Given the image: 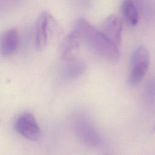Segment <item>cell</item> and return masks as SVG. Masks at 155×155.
<instances>
[{"label": "cell", "mask_w": 155, "mask_h": 155, "mask_svg": "<svg viewBox=\"0 0 155 155\" xmlns=\"http://www.w3.org/2000/svg\"><path fill=\"white\" fill-rule=\"evenodd\" d=\"M19 44V35L18 30L10 28L6 30L1 36V53L3 56H8L17 49Z\"/></svg>", "instance_id": "obj_8"}, {"label": "cell", "mask_w": 155, "mask_h": 155, "mask_svg": "<svg viewBox=\"0 0 155 155\" xmlns=\"http://www.w3.org/2000/svg\"><path fill=\"white\" fill-rule=\"evenodd\" d=\"M15 127L18 133L28 140L36 141L41 135V130L35 116L30 113L20 114L16 120Z\"/></svg>", "instance_id": "obj_5"}, {"label": "cell", "mask_w": 155, "mask_h": 155, "mask_svg": "<svg viewBox=\"0 0 155 155\" xmlns=\"http://www.w3.org/2000/svg\"><path fill=\"white\" fill-rule=\"evenodd\" d=\"M73 125L76 135L84 143L91 147L101 144L102 139L101 133L88 117L84 115L78 116Z\"/></svg>", "instance_id": "obj_3"}, {"label": "cell", "mask_w": 155, "mask_h": 155, "mask_svg": "<svg viewBox=\"0 0 155 155\" xmlns=\"http://www.w3.org/2000/svg\"><path fill=\"white\" fill-rule=\"evenodd\" d=\"M121 12L124 18L130 25L133 27L137 25L139 20L138 13L131 0H125L122 2Z\"/></svg>", "instance_id": "obj_10"}, {"label": "cell", "mask_w": 155, "mask_h": 155, "mask_svg": "<svg viewBox=\"0 0 155 155\" xmlns=\"http://www.w3.org/2000/svg\"><path fill=\"white\" fill-rule=\"evenodd\" d=\"M100 31L110 41L119 47H120L122 38V23L119 17L114 15H110L107 16L102 22Z\"/></svg>", "instance_id": "obj_6"}, {"label": "cell", "mask_w": 155, "mask_h": 155, "mask_svg": "<svg viewBox=\"0 0 155 155\" xmlns=\"http://www.w3.org/2000/svg\"><path fill=\"white\" fill-rule=\"evenodd\" d=\"M74 29L80 35L82 41L97 55L110 61L115 62L119 59V47L87 20L84 18L78 19Z\"/></svg>", "instance_id": "obj_1"}, {"label": "cell", "mask_w": 155, "mask_h": 155, "mask_svg": "<svg viewBox=\"0 0 155 155\" xmlns=\"http://www.w3.org/2000/svg\"><path fill=\"white\" fill-rule=\"evenodd\" d=\"M153 131H154V132H155V124H154V127H153Z\"/></svg>", "instance_id": "obj_12"}, {"label": "cell", "mask_w": 155, "mask_h": 155, "mask_svg": "<svg viewBox=\"0 0 155 155\" xmlns=\"http://www.w3.org/2000/svg\"><path fill=\"white\" fill-rule=\"evenodd\" d=\"M66 62L62 68V76L65 79L72 80L81 76L86 70L85 62L74 57L65 61Z\"/></svg>", "instance_id": "obj_9"}, {"label": "cell", "mask_w": 155, "mask_h": 155, "mask_svg": "<svg viewBox=\"0 0 155 155\" xmlns=\"http://www.w3.org/2000/svg\"><path fill=\"white\" fill-rule=\"evenodd\" d=\"M144 98L149 103L155 101V78L150 77L147 81L143 91Z\"/></svg>", "instance_id": "obj_11"}, {"label": "cell", "mask_w": 155, "mask_h": 155, "mask_svg": "<svg viewBox=\"0 0 155 155\" xmlns=\"http://www.w3.org/2000/svg\"><path fill=\"white\" fill-rule=\"evenodd\" d=\"M130 63L127 83L128 85L133 87L142 80L148 69L150 54L147 48L143 45L138 47L132 54Z\"/></svg>", "instance_id": "obj_2"}, {"label": "cell", "mask_w": 155, "mask_h": 155, "mask_svg": "<svg viewBox=\"0 0 155 155\" xmlns=\"http://www.w3.org/2000/svg\"><path fill=\"white\" fill-rule=\"evenodd\" d=\"M58 31V25L53 17L47 12H44L39 16L36 24L35 44L37 50L44 48L50 36Z\"/></svg>", "instance_id": "obj_4"}, {"label": "cell", "mask_w": 155, "mask_h": 155, "mask_svg": "<svg viewBox=\"0 0 155 155\" xmlns=\"http://www.w3.org/2000/svg\"><path fill=\"white\" fill-rule=\"evenodd\" d=\"M82 41L80 35L74 29L67 36L63 42L61 51V59L65 61L74 58Z\"/></svg>", "instance_id": "obj_7"}]
</instances>
